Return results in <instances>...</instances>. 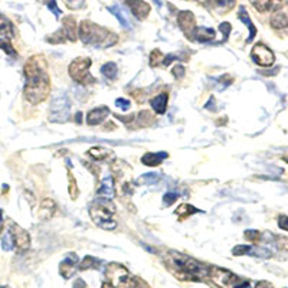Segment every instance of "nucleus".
<instances>
[{"instance_id":"obj_1","label":"nucleus","mask_w":288,"mask_h":288,"mask_svg":"<svg viewBox=\"0 0 288 288\" xmlns=\"http://www.w3.org/2000/svg\"><path fill=\"white\" fill-rule=\"evenodd\" d=\"M25 98L33 105L41 104L51 93V83L43 56L36 55L29 59L25 65Z\"/></svg>"},{"instance_id":"obj_2","label":"nucleus","mask_w":288,"mask_h":288,"mask_svg":"<svg viewBox=\"0 0 288 288\" xmlns=\"http://www.w3.org/2000/svg\"><path fill=\"white\" fill-rule=\"evenodd\" d=\"M80 38L85 45H93L96 48H108L115 45L118 38L108 29L98 26L90 20H84L80 26Z\"/></svg>"},{"instance_id":"obj_3","label":"nucleus","mask_w":288,"mask_h":288,"mask_svg":"<svg viewBox=\"0 0 288 288\" xmlns=\"http://www.w3.org/2000/svg\"><path fill=\"white\" fill-rule=\"evenodd\" d=\"M170 265H173L180 273V277L186 280L200 281L202 278L209 275V270H206L205 265H202L200 262H197L188 255L179 254L175 251L170 252Z\"/></svg>"},{"instance_id":"obj_4","label":"nucleus","mask_w":288,"mask_h":288,"mask_svg":"<svg viewBox=\"0 0 288 288\" xmlns=\"http://www.w3.org/2000/svg\"><path fill=\"white\" fill-rule=\"evenodd\" d=\"M114 213H115V206L112 205L111 200H107V199H98L90 207L91 219L94 220L96 226L107 229V231L115 229L117 226V222L111 218Z\"/></svg>"},{"instance_id":"obj_5","label":"nucleus","mask_w":288,"mask_h":288,"mask_svg":"<svg viewBox=\"0 0 288 288\" xmlns=\"http://www.w3.org/2000/svg\"><path fill=\"white\" fill-rule=\"evenodd\" d=\"M105 275L115 288H138L140 281L131 277L128 270L121 264H110L105 270Z\"/></svg>"},{"instance_id":"obj_6","label":"nucleus","mask_w":288,"mask_h":288,"mask_svg":"<svg viewBox=\"0 0 288 288\" xmlns=\"http://www.w3.org/2000/svg\"><path fill=\"white\" fill-rule=\"evenodd\" d=\"M209 277L210 280L219 286L220 288H248L249 287V281L244 280V278H239L235 274H232L231 271L228 270H223V268H210L209 270Z\"/></svg>"},{"instance_id":"obj_7","label":"nucleus","mask_w":288,"mask_h":288,"mask_svg":"<svg viewBox=\"0 0 288 288\" xmlns=\"http://www.w3.org/2000/svg\"><path fill=\"white\" fill-rule=\"evenodd\" d=\"M91 67V59L90 58H78L71 62L69 65V75L71 78L78 84L88 85V84L96 83V78L90 72Z\"/></svg>"},{"instance_id":"obj_8","label":"nucleus","mask_w":288,"mask_h":288,"mask_svg":"<svg viewBox=\"0 0 288 288\" xmlns=\"http://www.w3.org/2000/svg\"><path fill=\"white\" fill-rule=\"evenodd\" d=\"M251 58L257 65H261V67H271L275 61L274 52L268 46H265L264 43H257L252 48Z\"/></svg>"},{"instance_id":"obj_9","label":"nucleus","mask_w":288,"mask_h":288,"mask_svg":"<svg viewBox=\"0 0 288 288\" xmlns=\"http://www.w3.org/2000/svg\"><path fill=\"white\" fill-rule=\"evenodd\" d=\"M51 120L52 121H64L67 120L69 112V101L65 96H56L51 105Z\"/></svg>"},{"instance_id":"obj_10","label":"nucleus","mask_w":288,"mask_h":288,"mask_svg":"<svg viewBox=\"0 0 288 288\" xmlns=\"http://www.w3.org/2000/svg\"><path fill=\"white\" fill-rule=\"evenodd\" d=\"M271 26L275 29L288 28V0H283L271 14Z\"/></svg>"},{"instance_id":"obj_11","label":"nucleus","mask_w":288,"mask_h":288,"mask_svg":"<svg viewBox=\"0 0 288 288\" xmlns=\"http://www.w3.org/2000/svg\"><path fill=\"white\" fill-rule=\"evenodd\" d=\"M10 236H12L13 245H16V248L19 251H26L30 247V236H29V233L23 228H20L19 225L12 223V226H10Z\"/></svg>"},{"instance_id":"obj_12","label":"nucleus","mask_w":288,"mask_h":288,"mask_svg":"<svg viewBox=\"0 0 288 288\" xmlns=\"http://www.w3.org/2000/svg\"><path fill=\"white\" fill-rule=\"evenodd\" d=\"M178 22L182 32L189 39H193V35H194V30H196V20H194V16H193L192 12H189V10L180 12L178 16Z\"/></svg>"},{"instance_id":"obj_13","label":"nucleus","mask_w":288,"mask_h":288,"mask_svg":"<svg viewBox=\"0 0 288 288\" xmlns=\"http://www.w3.org/2000/svg\"><path fill=\"white\" fill-rule=\"evenodd\" d=\"M77 264H78V255L68 254V255L65 257V260L62 261L61 265H59V274L62 275L65 280H68V278H71L72 275L75 274Z\"/></svg>"},{"instance_id":"obj_14","label":"nucleus","mask_w":288,"mask_h":288,"mask_svg":"<svg viewBox=\"0 0 288 288\" xmlns=\"http://www.w3.org/2000/svg\"><path fill=\"white\" fill-rule=\"evenodd\" d=\"M127 4L138 20H144L150 13V4L143 0H127Z\"/></svg>"},{"instance_id":"obj_15","label":"nucleus","mask_w":288,"mask_h":288,"mask_svg":"<svg viewBox=\"0 0 288 288\" xmlns=\"http://www.w3.org/2000/svg\"><path fill=\"white\" fill-rule=\"evenodd\" d=\"M108 115H110V110L105 105L96 107L87 114V123H88V125H98V124L102 123Z\"/></svg>"},{"instance_id":"obj_16","label":"nucleus","mask_w":288,"mask_h":288,"mask_svg":"<svg viewBox=\"0 0 288 288\" xmlns=\"http://www.w3.org/2000/svg\"><path fill=\"white\" fill-rule=\"evenodd\" d=\"M96 194L98 197L101 199H107V200H111L115 194V191H114V179L111 176H105V178L101 180V185H99V189L96 191Z\"/></svg>"},{"instance_id":"obj_17","label":"nucleus","mask_w":288,"mask_h":288,"mask_svg":"<svg viewBox=\"0 0 288 288\" xmlns=\"http://www.w3.org/2000/svg\"><path fill=\"white\" fill-rule=\"evenodd\" d=\"M56 210V205L55 202L49 197L43 199L41 203V207H39V218L43 220L51 219L54 215H55Z\"/></svg>"},{"instance_id":"obj_18","label":"nucleus","mask_w":288,"mask_h":288,"mask_svg":"<svg viewBox=\"0 0 288 288\" xmlns=\"http://www.w3.org/2000/svg\"><path fill=\"white\" fill-rule=\"evenodd\" d=\"M167 159V153L166 151H160V153H146L143 157H141V163L146 166H154L162 165V162Z\"/></svg>"},{"instance_id":"obj_19","label":"nucleus","mask_w":288,"mask_h":288,"mask_svg":"<svg viewBox=\"0 0 288 288\" xmlns=\"http://www.w3.org/2000/svg\"><path fill=\"white\" fill-rule=\"evenodd\" d=\"M238 17H239V20H241L242 23H245L247 28L249 29V36H248L247 42H252L254 38H255V35H257V28L254 26V23H252V20H251V17H249V14H248L245 7H241V9H239Z\"/></svg>"},{"instance_id":"obj_20","label":"nucleus","mask_w":288,"mask_h":288,"mask_svg":"<svg viewBox=\"0 0 288 288\" xmlns=\"http://www.w3.org/2000/svg\"><path fill=\"white\" fill-rule=\"evenodd\" d=\"M62 30H64L65 36L68 38L69 41H77V22H75V19H74L72 16H68V17L64 19Z\"/></svg>"},{"instance_id":"obj_21","label":"nucleus","mask_w":288,"mask_h":288,"mask_svg":"<svg viewBox=\"0 0 288 288\" xmlns=\"http://www.w3.org/2000/svg\"><path fill=\"white\" fill-rule=\"evenodd\" d=\"M167 102H169V96L167 94H159L157 96H154L150 101L153 110L156 111L157 114H165L167 110Z\"/></svg>"},{"instance_id":"obj_22","label":"nucleus","mask_w":288,"mask_h":288,"mask_svg":"<svg viewBox=\"0 0 288 288\" xmlns=\"http://www.w3.org/2000/svg\"><path fill=\"white\" fill-rule=\"evenodd\" d=\"M0 33L6 38V39H12L14 36V28L13 23L3 14H0Z\"/></svg>"},{"instance_id":"obj_23","label":"nucleus","mask_w":288,"mask_h":288,"mask_svg":"<svg viewBox=\"0 0 288 288\" xmlns=\"http://www.w3.org/2000/svg\"><path fill=\"white\" fill-rule=\"evenodd\" d=\"M212 1V10L218 13H226L235 6V0H210Z\"/></svg>"},{"instance_id":"obj_24","label":"nucleus","mask_w":288,"mask_h":288,"mask_svg":"<svg viewBox=\"0 0 288 288\" xmlns=\"http://www.w3.org/2000/svg\"><path fill=\"white\" fill-rule=\"evenodd\" d=\"M215 36H216L215 30L210 28H196L194 35H193V38L197 39L199 42L212 41V39H215Z\"/></svg>"},{"instance_id":"obj_25","label":"nucleus","mask_w":288,"mask_h":288,"mask_svg":"<svg viewBox=\"0 0 288 288\" xmlns=\"http://www.w3.org/2000/svg\"><path fill=\"white\" fill-rule=\"evenodd\" d=\"M108 10H110L111 13L114 14V16L118 19V22L121 23V26H124L125 29L131 28L130 20L127 19V16H125V13L121 10V7H120V6H117V4H115V6H111V7H108Z\"/></svg>"},{"instance_id":"obj_26","label":"nucleus","mask_w":288,"mask_h":288,"mask_svg":"<svg viewBox=\"0 0 288 288\" xmlns=\"http://www.w3.org/2000/svg\"><path fill=\"white\" fill-rule=\"evenodd\" d=\"M197 212H200L199 209H196L194 206L192 205H188V203H183V205H180L176 209V215H178L180 219H186L188 216H191L193 213H197Z\"/></svg>"},{"instance_id":"obj_27","label":"nucleus","mask_w":288,"mask_h":288,"mask_svg":"<svg viewBox=\"0 0 288 288\" xmlns=\"http://www.w3.org/2000/svg\"><path fill=\"white\" fill-rule=\"evenodd\" d=\"M111 153L108 149H104V147H93L91 150L88 151V154L93 157V159H96V160H99V162H102V160H105V159H108L111 156Z\"/></svg>"},{"instance_id":"obj_28","label":"nucleus","mask_w":288,"mask_h":288,"mask_svg":"<svg viewBox=\"0 0 288 288\" xmlns=\"http://www.w3.org/2000/svg\"><path fill=\"white\" fill-rule=\"evenodd\" d=\"M101 72H102V75H104L105 78H108V80H115L118 69H117V65H115L114 62H107L105 65H102Z\"/></svg>"},{"instance_id":"obj_29","label":"nucleus","mask_w":288,"mask_h":288,"mask_svg":"<svg viewBox=\"0 0 288 288\" xmlns=\"http://www.w3.org/2000/svg\"><path fill=\"white\" fill-rule=\"evenodd\" d=\"M160 176L157 173H147V175H143L136 180V185H153L156 182H159Z\"/></svg>"},{"instance_id":"obj_30","label":"nucleus","mask_w":288,"mask_h":288,"mask_svg":"<svg viewBox=\"0 0 288 288\" xmlns=\"http://www.w3.org/2000/svg\"><path fill=\"white\" fill-rule=\"evenodd\" d=\"M137 120L140 127H149V125L154 123V117L151 115L149 111H141V112L138 114Z\"/></svg>"},{"instance_id":"obj_31","label":"nucleus","mask_w":288,"mask_h":288,"mask_svg":"<svg viewBox=\"0 0 288 288\" xmlns=\"http://www.w3.org/2000/svg\"><path fill=\"white\" fill-rule=\"evenodd\" d=\"M101 264V261H98L94 257H85L83 261H81V264H80V270L84 271V270H90V268H96L98 265Z\"/></svg>"},{"instance_id":"obj_32","label":"nucleus","mask_w":288,"mask_h":288,"mask_svg":"<svg viewBox=\"0 0 288 288\" xmlns=\"http://www.w3.org/2000/svg\"><path fill=\"white\" fill-rule=\"evenodd\" d=\"M252 6L258 10V12H267L271 7L273 0H251Z\"/></svg>"},{"instance_id":"obj_33","label":"nucleus","mask_w":288,"mask_h":288,"mask_svg":"<svg viewBox=\"0 0 288 288\" xmlns=\"http://www.w3.org/2000/svg\"><path fill=\"white\" fill-rule=\"evenodd\" d=\"M68 192L69 196L72 197V199H77L78 197V185H77V180L75 178L69 173L68 175Z\"/></svg>"},{"instance_id":"obj_34","label":"nucleus","mask_w":288,"mask_h":288,"mask_svg":"<svg viewBox=\"0 0 288 288\" xmlns=\"http://www.w3.org/2000/svg\"><path fill=\"white\" fill-rule=\"evenodd\" d=\"M163 61H165V55L160 52V51H153L150 55V67H157V65H160V64H163Z\"/></svg>"},{"instance_id":"obj_35","label":"nucleus","mask_w":288,"mask_h":288,"mask_svg":"<svg viewBox=\"0 0 288 288\" xmlns=\"http://www.w3.org/2000/svg\"><path fill=\"white\" fill-rule=\"evenodd\" d=\"M65 33H64V30L61 29V30H58L56 33H54L52 36H49L48 38V42L49 43H64L65 42Z\"/></svg>"},{"instance_id":"obj_36","label":"nucleus","mask_w":288,"mask_h":288,"mask_svg":"<svg viewBox=\"0 0 288 288\" xmlns=\"http://www.w3.org/2000/svg\"><path fill=\"white\" fill-rule=\"evenodd\" d=\"M0 49H3L7 55H16V51L7 39H0Z\"/></svg>"},{"instance_id":"obj_37","label":"nucleus","mask_w":288,"mask_h":288,"mask_svg":"<svg viewBox=\"0 0 288 288\" xmlns=\"http://www.w3.org/2000/svg\"><path fill=\"white\" fill-rule=\"evenodd\" d=\"M251 248L249 245H238L232 249L233 255H245V254H251Z\"/></svg>"},{"instance_id":"obj_38","label":"nucleus","mask_w":288,"mask_h":288,"mask_svg":"<svg viewBox=\"0 0 288 288\" xmlns=\"http://www.w3.org/2000/svg\"><path fill=\"white\" fill-rule=\"evenodd\" d=\"M64 3L68 6L69 9L77 10V9H81V7H83L85 0H64Z\"/></svg>"},{"instance_id":"obj_39","label":"nucleus","mask_w":288,"mask_h":288,"mask_svg":"<svg viewBox=\"0 0 288 288\" xmlns=\"http://www.w3.org/2000/svg\"><path fill=\"white\" fill-rule=\"evenodd\" d=\"M179 197V194L176 192H169L166 193L165 196H163V202H165V205H173L175 202H176V199Z\"/></svg>"},{"instance_id":"obj_40","label":"nucleus","mask_w":288,"mask_h":288,"mask_svg":"<svg viewBox=\"0 0 288 288\" xmlns=\"http://www.w3.org/2000/svg\"><path fill=\"white\" fill-rule=\"evenodd\" d=\"M115 105H117L120 110L127 111L130 108V101L125 99V98H118V99H115Z\"/></svg>"},{"instance_id":"obj_41","label":"nucleus","mask_w":288,"mask_h":288,"mask_svg":"<svg viewBox=\"0 0 288 288\" xmlns=\"http://www.w3.org/2000/svg\"><path fill=\"white\" fill-rule=\"evenodd\" d=\"M245 238H247L248 241H251V242H257V241H260L261 233L258 231H247L245 232Z\"/></svg>"},{"instance_id":"obj_42","label":"nucleus","mask_w":288,"mask_h":288,"mask_svg":"<svg viewBox=\"0 0 288 288\" xmlns=\"http://www.w3.org/2000/svg\"><path fill=\"white\" fill-rule=\"evenodd\" d=\"M172 74L175 75L176 80H182V78L185 77V68L179 64V65H176L175 68L172 69Z\"/></svg>"},{"instance_id":"obj_43","label":"nucleus","mask_w":288,"mask_h":288,"mask_svg":"<svg viewBox=\"0 0 288 288\" xmlns=\"http://www.w3.org/2000/svg\"><path fill=\"white\" fill-rule=\"evenodd\" d=\"M12 245H13L12 236H10V233H7L6 236H3V249H4V251H10Z\"/></svg>"},{"instance_id":"obj_44","label":"nucleus","mask_w":288,"mask_h":288,"mask_svg":"<svg viewBox=\"0 0 288 288\" xmlns=\"http://www.w3.org/2000/svg\"><path fill=\"white\" fill-rule=\"evenodd\" d=\"M219 29L223 32V38L225 39H228V36H229V33H231V23H228V22H223V23H220Z\"/></svg>"},{"instance_id":"obj_45","label":"nucleus","mask_w":288,"mask_h":288,"mask_svg":"<svg viewBox=\"0 0 288 288\" xmlns=\"http://www.w3.org/2000/svg\"><path fill=\"white\" fill-rule=\"evenodd\" d=\"M278 226L284 231H288V216H280L278 218Z\"/></svg>"},{"instance_id":"obj_46","label":"nucleus","mask_w":288,"mask_h":288,"mask_svg":"<svg viewBox=\"0 0 288 288\" xmlns=\"http://www.w3.org/2000/svg\"><path fill=\"white\" fill-rule=\"evenodd\" d=\"M255 288H274V286L271 284V283H268V281H260Z\"/></svg>"},{"instance_id":"obj_47","label":"nucleus","mask_w":288,"mask_h":288,"mask_svg":"<svg viewBox=\"0 0 288 288\" xmlns=\"http://www.w3.org/2000/svg\"><path fill=\"white\" fill-rule=\"evenodd\" d=\"M74 288H88V287H87V284L84 283L83 280H77V283L74 284Z\"/></svg>"},{"instance_id":"obj_48","label":"nucleus","mask_w":288,"mask_h":288,"mask_svg":"<svg viewBox=\"0 0 288 288\" xmlns=\"http://www.w3.org/2000/svg\"><path fill=\"white\" fill-rule=\"evenodd\" d=\"M3 225H4L3 223V212L0 210V233L3 232Z\"/></svg>"},{"instance_id":"obj_49","label":"nucleus","mask_w":288,"mask_h":288,"mask_svg":"<svg viewBox=\"0 0 288 288\" xmlns=\"http://www.w3.org/2000/svg\"><path fill=\"white\" fill-rule=\"evenodd\" d=\"M101 288H115L111 283H102V287Z\"/></svg>"},{"instance_id":"obj_50","label":"nucleus","mask_w":288,"mask_h":288,"mask_svg":"<svg viewBox=\"0 0 288 288\" xmlns=\"http://www.w3.org/2000/svg\"><path fill=\"white\" fill-rule=\"evenodd\" d=\"M75 121H77V123H81V112H78V114L75 115Z\"/></svg>"},{"instance_id":"obj_51","label":"nucleus","mask_w":288,"mask_h":288,"mask_svg":"<svg viewBox=\"0 0 288 288\" xmlns=\"http://www.w3.org/2000/svg\"><path fill=\"white\" fill-rule=\"evenodd\" d=\"M38 1H41V3H45V4H48V3H49L51 0H38Z\"/></svg>"},{"instance_id":"obj_52","label":"nucleus","mask_w":288,"mask_h":288,"mask_svg":"<svg viewBox=\"0 0 288 288\" xmlns=\"http://www.w3.org/2000/svg\"><path fill=\"white\" fill-rule=\"evenodd\" d=\"M196 1H202V3H206V1H210V0H196Z\"/></svg>"},{"instance_id":"obj_53","label":"nucleus","mask_w":288,"mask_h":288,"mask_svg":"<svg viewBox=\"0 0 288 288\" xmlns=\"http://www.w3.org/2000/svg\"><path fill=\"white\" fill-rule=\"evenodd\" d=\"M0 288H4V287H0Z\"/></svg>"}]
</instances>
